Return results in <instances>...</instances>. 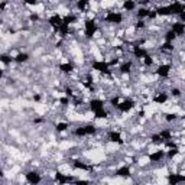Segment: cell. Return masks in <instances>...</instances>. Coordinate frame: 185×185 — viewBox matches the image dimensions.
Instances as JSON below:
<instances>
[{
	"mask_svg": "<svg viewBox=\"0 0 185 185\" xmlns=\"http://www.w3.org/2000/svg\"><path fill=\"white\" fill-rule=\"evenodd\" d=\"M97 133V127L94 125H85V126H80L74 130V136L77 137H84V136H93Z\"/></svg>",
	"mask_w": 185,
	"mask_h": 185,
	"instance_id": "6da1fadb",
	"label": "cell"
},
{
	"mask_svg": "<svg viewBox=\"0 0 185 185\" xmlns=\"http://www.w3.org/2000/svg\"><path fill=\"white\" fill-rule=\"evenodd\" d=\"M91 68L94 69V71L100 72V74H106V75L111 74V69H110V65L107 61H94L91 64Z\"/></svg>",
	"mask_w": 185,
	"mask_h": 185,
	"instance_id": "7a4b0ae2",
	"label": "cell"
},
{
	"mask_svg": "<svg viewBox=\"0 0 185 185\" xmlns=\"http://www.w3.org/2000/svg\"><path fill=\"white\" fill-rule=\"evenodd\" d=\"M97 32V23L94 19H87L84 22V33H85V38L91 39Z\"/></svg>",
	"mask_w": 185,
	"mask_h": 185,
	"instance_id": "3957f363",
	"label": "cell"
},
{
	"mask_svg": "<svg viewBox=\"0 0 185 185\" xmlns=\"http://www.w3.org/2000/svg\"><path fill=\"white\" fill-rule=\"evenodd\" d=\"M104 22L110 23V25H120L123 22V15L120 12H109L104 16Z\"/></svg>",
	"mask_w": 185,
	"mask_h": 185,
	"instance_id": "277c9868",
	"label": "cell"
},
{
	"mask_svg": "<svg viewBox=\"0 0 185 185\" xmlns=\"http://www.w3.org/2000/svg\"><path fill=\"white\" fill-rule=\"evenodd\" d=\"M135 106H136L135 100H132V98H125V100L119 101V104H117L116 109L119 110L120 113H129V111H130Z\"/></svg>",
	"mask_w": 185,
	"mask_h": 185,
	"instance_id": "5b68a950",
	"label": "cell"
},
{
	"mask_svg": "<svg viewBox=\"0 0 185 185\" xmlns=\"http://www.w3.org/2000/svg\"><path fill=\"white\" fill-rule=\"evenodd\" d=\"M25 179H26L28 184L35 185V184H39V182L42 181V177L38 171H29V172L25 174Z\"/></svg>",
	"mask_w": 185,
	"mask_h": 185,
	"instance_id": "8992f818",
	"label": "cell"
},
{
	"mask_svg": "<svg viewBox=\"0 0 185 185\" xmlns=\"http://www.w3.org/2000/svg\"><path fill=\"white\" fill-rule=\"evenodd\" d=\"M48 23H49V26L52 28L55 32H58L59 26L62 25V16H59V15H52V16H51V18L48 19Z\"/></svg>",
	"mask_w": 185,
	"mask_h": 185,
	"instance_id": "52a82bcc",
	"label": "cell"
},
{
	"mask_svg": "<svg viewBox=\"0 0 185 185\" xmlns=\"http://www.w3.org/2000/svg\"><path fill=\"white\" fill-rule=\"evenodd\" d=\"M171 74V65L169 64H162L156 68V75L161 78H168Z\"/></svg>",
	"mask_w": 185,
	"mask_h": 185,
	"instance_id": "ba28073f",
	"label": "cell"
},
{
	"mask_svg": "<svg viewBox=\"0 0 185 185\" xmlns=\"http://www.w3.org/2000/svg\"><path fill=\"white\" fill-rule=\"evenodd\" d=\"M107 139H109L110 142H113V143H117V145L125 143V140L121 139L120 132H116V130H111V132L107 133Z\"/></svg>",
	"mask_w": 185,
	"mask_h": 185,
	"instance_id": "9c48e42d",
	"label": "cell"
},
{
	"mask_svg": "<svg viewBox=\"0 0 185 185\" xmlns=\"http://www.w3.org/2000/svg\"><path fill=\"white\" fill-rule=\"evenodd\" d=\"M171 30L174 32L177 36H182V35L185 33V23L179 22V20H177V22L172 23V26H171Z\"/></svg>",
	"mask_w": 185,
	"mask_h": 185,
	"instance_id": "30bf717a",
	"label": "cell"
},
{
	"mask_svg": "<svg viewBox=\"0 0 185 185\" xmlns=\"http://www.w3.org/2000/svg\"><path fill=\"white\" fill-rule=\"evenodd\" d=\"M185 181V177L181 174H169L168 175V184L169 185H177L179 182H184Z\"/></svg>",
	"mask_w": 185,
	"mask_h": 185,
	"instance_id": "8fae6325",
	"label": "cell"
},
{
	"mask_svg": "<svg viewBox=\"0 0 185 185\" xmlns=\"http://www.w3.org/2000/svg\"><path fill=\"white\" fill-rule=\"evenodd\" d=\"M169 8H171V13H172V15H177V16L179 15L182 10H185L184 3H181V2H174V3H171Z\"/></svg>",
	"mask_w": 185,
	"mask_h": 185,
	"instance_id": "7c38bea8",
	"label": "cell"
},
{
	"mask_svg": "<svg viewBox=\"0 0 185 185\" xmlns=\"http://www.w3.org/2000/svg\"><path fill=\"white\" fill-rule=\"evenodd\" d=\"M165 158V151H155V152H152L151 155H149V161L151 162H161L162 159Z\"/></svg>",
	"mask_w": 185,
	"mask_h": 185,
	"instance_id": "4fadbf2b",
	"label": "cell"
},
{
	"mask_svg": "<svg viewBox=\"0 0 185 185\" xmlns=\"http://www.w3.org/2000/svg\"><path fill=\"white\" fill-rule=\"evenodd\" d=\"M132 52H133V55H135V58L142 59V58H143L145 55L147 54V51H146V49H143V46L135 45V46H133V49H132Z\"/></svg>",
	"mask_w": 185,
	"mask_h": 185,
	"instance_id": "5bb4252c",
	"label": "cell"
},
{
	"mask_svg": "<svg viewBox=\"0 0 185 185\" xmlns=\"http://www.w3.org/2000/svg\"><path fill=\"white\" fill-rule=\"evenodd\" d=\"M55 179H57L59 184H69V182H74V178H72V177L64 175V174H61V172H57V175H55Z\"/></svg>",
	"mask_w": 185,
	"mask_h": 185,
	"instance_id": "9a60e30c",
	"label": "cell"
},
{
	"mask_svg": "<svg viewBox=\"0 0 185 185\" xmlns=\"http://www.w3.org/2000/svg\"><path fill=\"white\" fill-rule=\"evenodd\" d=\"M13 61H15L16 64H25L29 61V54L26 52H19L16 57H13Z\"/></svg>",
	"mask_w": 185,
	"mask_h": 185,
	"instance_id": "2e32d148",
	"label": "cell"
},
{
	"mask_svg": "<svg viewBox=\"0 0 185 185\" xmlns=\"http://www.w3.org/2000/svg\"><path fill=\"white\" fill-rule=\"evenodd\" d=\"M103 107H104V101H103L101 98H93L90 101V109L93 111H95L98 109H103Z\"/></svg>",
	"mask_w": 185,
	"mask_h": 185,
	"instance_id": "e0dca14e",
	"label": "cell"
},
{
	"mask_svg": "<svg viewBox=\"0 0 185 185\" xmlns=\"http://www.w3.org/2000/svg\"><path fill=\"white\" fill-rule=\"evenodd\" d=\"M58 68H59L61 72H64V74H71L74 71V65L71 62H62V64L58 65Z\"/></svg>",
	"mask_w": 185,
	"mask_h": 185,
	"instance_id": "ac0fdd59",
	"label": "cell"
},
{
	"mask_svg": "<svg viewBox=\"0 0 185 185\" xmlns=\"http://www.w3.org/2000/svg\"><path fill=\"white\" fill-rule=\"evenodd\" d=\"M77 9H78L80 12H83V13H85V12L88 10V8H90V0H77Z\"/></svg>",
	"mask_w": 185,
	"mask_h": 185,
	"instance_id": "d6986e66",
	"label": "cell"
},
{
	"mask_svg": "<svg viewBox=\"0 0 185 185\" xmlns=\"http://www.w3.org/2000/svg\"><path fill=\"white\" fill-rule=\"evenodd\" d=\"M132 68H133V62L132 61H125L123 64L120 65V72L121 74H130L132 72Z\"/></svg>",
	"mask_w": 185,
	"mask_h": 185,
	"instance_id": "ffe728a7",
	"label": "cell"
},
{
	"mask_svg": "<svg viewBox=\"0 0 185 185\" xmlns=\"http://www.w3.org/2000/svg\"><path fill=\"white\" fill-rule=\"evenodd\" d=\"M72 166L75 169H81V171H93V166L87 165L85 162H81V161H74L72 162Z\"/></svg>",
	"mask_w": 185,
	"mask_h": 185,
	"instance_id": "44dd1931",
	"label": "cell"
},
{
	"mask_svg": "<svg viewBox=\"0 0 185 185\" xmlns=\"http://www.w3.org/2000/svg\"><path fill=\"white\" fill-rule=\"evenodd\" d=\"M116 175H117V177H121V178H127V177H130V168H129L127 165L120 166V168H119V169L116 171Z\"/></svg>",
	"mask_w": 185,
	"mask_h": 185,
	"instance_id": "7402d4cb",
	"label": "cell"
},
{
	"mask_svg": "<svg viewBox=\"0 0 185 185\" xmlns=\"http://www.w3.org/2000/svg\"><path fill=\"white\" fill-rule=\"evenodd\" d=\"M156 10V15L158 16H171L172 13H171V8L169 4L168 6H159L158 9H155Z\"/></svg>",
	"mask_w": 185,
	"mask_h": 185,
	"instance_id": "603a6c76",
	"label": "cell"
},
{
	"mask_svg": "<svg viewBox=\"0 0 185 185\" xmlns=\"http://www.w3.org/2000/svg\"><path fill=\"white\" fill-rule=\"evenodd\" d=\"M166 101H168V94L166 93H158L153 97V103H156V104H165Z\"/></svg>",
	"mask_w": 185,
	"mask_h": 185,
	"instance_id": "cb8c5ba5",
	"label": "cell"
},
{
	"mask_svg": "<svg viewBox=\"0 0 185 185\" xmlns=\"http://www.w3.org/2000/svg\"><path fill=\"white\" fill-rule=\"evenodd\" d=\"M136 9V2L135 0H125L123 2V10L125 12H133Z\"/></svg>",
	"mask_w": 185,
	"mask_h": 185,
	"instance_id": "d4e9b609",
	"label": "cell"
},
{
	"mask_svg": "<svg viewBox=\"0 0 185 185\" xmlns=\"http://www.w3.org/2000/svg\"><path fill=\"white\" fill-rule=\"evenodd\" d=\"M58 33L61 35V38H65V36H68V35H69V25H67V23L62 22V25H61L59 29H58Z\"/></svg>",
	"mask_w": 185,
	"mask_h": 185,
	"instance_id": "484cf974",
	"label": "cell"
},
{
	"mask_svg": "<svg viewBox=\"0 0 185 185\" xmlns=\"http://www.w3.org/2000/svg\"><path fill=\"white\" fill-rule=\"evenodd\" d=\"M0 62L8 67V65H10L12 62H13V57H10L8 54H0Z\"/></svg>",
	"mask_w": 185,
	"mask_h": 185,
	"instance_id": "4316f807",
	"label": "cell"
},
{
	"mask_svg": "<svg viewBox=\"0 0 185 185\" xmlns=\"http://www.w3.org/2000/svg\"><path fill=\"white\" fill-rule=\"evenodd\" d=\"M159 136L162 137L163 142H168V140H172V132H171L169 129H165L162 132L159 133Z\"/></svg>",
	"mask_w": 185,
	"mask_h": 185,
	"instance_id": "83f0119b",
	"label": "cell"
},
{
	"mask_svg": "<svg viewBox=\"0 0 185 185\" xmlns=\"http://www.w3.org/2000/svg\"><path fill=\"white\" fill-rule=\"evenodd\" d=\"M161 51L162 52H172L174 51V42H163L161 45Z\"/></svg>",
	"mask_w": 185,
	"mask_h": 185,
	"instance_id": "f1b7e54d",
	"label": "cell"
},
{
	"mask_svg": "<svg viewBox=\"0 0 185 185\" xmlns=\"http://www.w3.org/2000/svg\"><path fill=\"white\" fill-rule=\"evenodd\" d=\"M109 116V113H107V110L103 107V109H98L94 111V117L95 119H106V117Z\"/></svg>",
	"mask_w": 185,
	"mask_h": 185,
	"instance_id": "f546056e",
	"label": "cell"
},
{
	"mask_svg": "<svg viewBox=\"0 0 185 185\" xmlns=\"http://www.w3.org/2000/svg\"><path fill=\"white\" fill-rule=\"evenodd\" d=\"M163 39H165V42H174L175 39H177V35L172 32V30H166L165 35H163Z\"/></svg>",
	"mask_w": 185,
	"mask_h": 185,
	"instance_id": "4dcf8cb0",
	"label": "cell"
},
{
	"mask_svg": "<svg viewBox=\"0 0 185 185\" xmlns=\"http://www.w3.org/2000/svg\"><path fill=\"white\" fill-rule=\"evenodd\" d=\"M68 127H69V125L67 121H59V123L55 125V130L57 132H65V130H68Z\"/></svg>",
	"mask_w": 185,
	"mask_h": 185,
	"instance_id": "1f68e13d",
	"label": "cell"
},
{
	"mask_svg": "<svg viewBox=\"0 0 185 185\" xmlns=\"http://www.w3.org/2000/svg\"><path fill=\"white\" fill-rule=\"evenodd\" d=\"M178 152H179V151H178V145H177V146L171 147L169 151H168V152H166V153H165V156H166V158H168V159H174L175 156L178 155Z\"/></svg>",
	"mask_w": 185,
	"mask_h": 185,
	"instance_id": "d6a6232c",
	"label": "cell"
},
{
	"mask_svg": "<svg viewBox=\"0 0 185 185\" xmlns=\"http://www.w3.org/2000/svg\"><path fill=\"white\" fill-rule=\"evenodd\" d=\"M147 12H149V9H146V8H139L137 9V12H136V16H137V19H143V18H146L147 16Z\"/></svg>",
	"mask_w": 185,
	"mask_h": 185,
	"instance_id": "836d02e7",
	"label": "cell"
},
{
	"mask_svg": "<svg viewBox=\"0 0 185 185\" xmlns=\"http://www.w3.org/2000/svg\"><path fill=\"white\" fill-rule=\"evenodd\" d=\"M75 20H77V18L74 15H67V16H64V18H62V22L67 23V25H69V26H71V25L75 22Z\"/></svg>",
	"mask_w": 185,
	"mask_h": 185,
	"instance_id": "e575fe53",
	"label": "cell"
},
{
	"mask_svg": "<svg viewBox=\"0 0 185 185\" xmlns=\"http://www.w3.org/2000/svg\"><path fill=\"white\" fill-rule=\"evenodd\" d=\"M142 59H143V64L146 65V67H151V65H153V58H152L149 54H146V55H145Z\"/></svg>",
	"mask_w": 185,
	"mask_h": 185,
	"instance_id": "d590c367",
	"label": "cell"
},
{
	"mask_svg": "<svg viewBox=\"0 0 185 185\" xmlns=\"http://www.w3.org/2000/svg\"><path fill=\"white\" fill-rule=\"evenodd\" d=\"M151 142H153V143H163V140H162V137L159 136V133L158 135H152L151 136Z\"/></svg>",
	"mask_w": 185,
	"mask_h": 185,
	"instance_id": "8d00e7d4",
	"label": "cell"
},
{
	"mask_svg": "<svg viewBox=\"0 0 185 185\" xmlns=\"http://www.w3.org/2000/svg\"><path fill=\"white\" fill-rule=\"evenodd\" d=\"M146 18H147V19H151V20L156 19V18H158V15H156V10H149V12H147Z\"/></svg>",
	"mask_w": 185,
	"mask_h": 185,
	"instance_id": "74e56055",
	"label": "cell"
},
{
	"mask_svg": "<svg viewBox=\"0 0 185 185\" xmlns=\"http://www.w3.org/2000/svg\"><path fill=\"white\" fill-rule=\"evenodd\" d=\"M165 120L166 121H175L177 120V114H171V113L165 114Z\"/></svg>",
	"mask_w": 185,
	"mask_h": 185,
	"instance_id": "f35d334b",
	"label": "cell"
},
{
	"mask_svg": "<svg viewBox=\"0 0 185 185\" xmlns=\"http://www.w3.org/2000/svg\"><path fill=\"white\" fill-rule=\"evenodd\" d=\"M29 20H30V22H38V20H39V15H38V13H30Z\"/></svg>",
	"mask_w": 185,
	"mask_h": 185,
	"instance_id": "ab89813d",
	"label": "cell"
},
{
	"mask_svg": "<svg viewBox=\"0 0 185 185\" xmlns=\"http://www.w3.org/2000/svg\"><path fill=\"white\" fill-rule=\"evenodd\" d=\"M59 103L62 106H68L69 104V97H61L59 98Z\"/></svg>",
	"mask_w": 185,
	"mask_h": 185,
	"instance_id": "60d3db41",
	"label": "cell"
},
{
	"mask_svg": "<svg viewBox=\"0 0 185 185\" xmlns=\"http://www.w3.org/2000/svg\"><path fill=\"white\" fill-rule=\"evenodd\" d=\"M135 26H136L137 29H143V28L146 26V23H145L142 19H139V20H137V22H136V25H135Z\"/></svg>",
	"mask_w": 185,
	"mask_h": 185,
	"instance_id": "b9f144b4",
	"label": "cell"
},
{
	"mask_svg": "<svg viewBox=\"0 0 185 185\" xmlns=\"http://www.w3.org/2000/svg\"><path fill=\"white\" fill-rule=\"evenodd\" d=\"M171 94L174 95V97H179V95H181V90H179V88H172V90H171Z\"/></svg>",
	"mask_w": 185,
	"mask_h": 185,
	"instance_id": "7bdbcfd3",
	"label": "cell"
},
{
	"mask_svg": "<svg viewBox=\"0 0 185 185\" xmlns=\"http://www.w3.org/2000/svg\"><path fill=\"white\" fill-rule=\"evenodd\" d=\"M119 101H120V98H119V97H113L111 100H110V103H111V106H113V107H117Z\"/></svg>",
	"mask_w": 185,
	"mask_h": 185,
	"instance_id": "ee69618b",
	"label": "cell"
},
{
	"mask_svg": "<svg viewBox=\"0 0 185 185\" xmlns=\"http://www.w3.org/2000/svg\"><path fill=\"white\" fill-rule=\"evenodd\" d=\"M23 3L29 4V6H35V4H38V0H23Z\"/></svg>",
	"mask_w": 185,
	"mask_h": 185,
	"instance_id": "f6af8a7d",
	"label": "cell"
},
{
	"mask_svg": "<svg viewBox=\"0 0 185 185\" xmlns=\"http://www.w3.org/2000/svg\"><path fill=\"white\" fill-rule=\"evenodd\" d=\"M65 94H67V97H69V98H71L72 95H74V91H72L71 88H67V90H65Z\"/></svg>",
	"mask_w": 185,
	"mask_h": 185,
	"instance_id": "bcb514c9",
	"label": "cell"
},
{
	"mask_svg": "<svg viewBox=\"0 0 185 185\" xmlns=\"http://www.w3.org/2000/svg\"><path fill=\"white\" fill-rule=\"evenodd\" d=\"M6 6H8V0H3V2L0 3V10L3 12L4 9H6Z\"/></svg>",
	"mask_w": 185,
	"mask_h": 185,
	"instance_id": "7dc6e473",
	"label": "cell"
},
{
	"mask_svg": "<svg viewBox=\"0 0 185 185\" xmlns=\"http://www.w3.org/2000/svg\"><path fill=\"white\" fill-rule=\"evenodd\" d=\"M33 100H35V101H39V100H41V95H39V94L33 95Z\"/></svg>",
	"mask_w": 185,
	"mask_h": 185,
	"instance_id": "c3c4849f",
	"label": "cell"
},
{
	"mask_svg": "<svg viewBox=\"0 0 185 185\" xmlns=\"http://www.w3.org/2000/svg\"><path fill=\"white\" fill-rule=\"evenodd\" d=\"M3 75H4V72H3V69H2V68H0V80H2V78H3Z\"/></svg>",
	"mask_w": 185,
	"mask_h": 185,
	"instance_id": "681fc988",
	"label": "cell"
},
{
	"mask_svg": "<svg viewBox=\"0 0 185 185\" xmlns=\"http://www.w3.org/2000/svg\"><path fill=\"white\" fill-rule=\"evenodd\" d=\"M0 178H3V169H0Z\"/></svg>",
	"mask_w": 185,
	"mask_h": 185,
	"instance_id": "f907efd6",
	"label": "cell"
}]
</instances>
